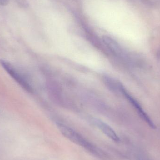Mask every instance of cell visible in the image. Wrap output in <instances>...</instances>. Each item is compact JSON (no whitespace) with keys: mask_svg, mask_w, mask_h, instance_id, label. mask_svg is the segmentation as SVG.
I'll return each mask as SVG.
<instances>
[{"mask_svg":"<svg viewBox=\"0 0 160 160\" xmlns=\"http://www.w3.org/2000/svg\"><path fill=\"white\" fill-rule=\"evenodd\" d=\"M57 127L62 134L74 143L82 147L96 156H101L102 153L98 148L71 128L62 124H58Z\"/></svg>","mask_w":160,"mask_h":160,"instance_id":"6da1fadb","label":"cell"},{"mask_svg":"<svg viewBox=\"0 0 160 160\" xmlns=\"http://www.w3.org/2000/svg\"><path fill=\"white\" fill-rule=\"evenodd\" d=\"M0 64L8 75L22 88L29 92L32 91V88L27 79L12 64L3 60H0Z\"/></svg>","mask_w":160,"mask_h":160,"instance_id":"7a4b0ae2","label":"cell"},{"mask_svg":"<svg viewBox=\"0 0 160 160\" xmlns=\"http://www.w3.org/2000/svg\"><path fill=\"white\" fill-rule=\"evenodd\" d=\"M118 90L125 96V97L127 98V99L128 101L131 103L134 109L137 111V113L139 114L140 117L145 121L146 122L147 124L152 129H156V125L154 124L152 119L148 116L146 112H145L142 107L141 106V104L139 103L138 101L131 96L126 89L124 88V87L122 85L118 83Z\"/></svg>","mask_w":160,"mask_h":160,"instance_id":"3957f363","label":"cell"},{"mask_svg":"<svg viewBox=\"0 0 160 160\" xmlns=\"http://www.w3.org/2000/svg\"><path fill=\"white\" fill-rule=\"evenodd\" d=\"M93 122L96 126L109 138L115 142H118L120 141L119 137L115 132L109 125L98 119H94Z\"/></svg>","mask_w":160,"mask_h":160,"instance_id":"277c9868","label":"cell"},{"mask_svg":"<svg viewBox=\"0 0 160 160\" xmlns=\"http://www.w3.org/2000/svg\"><path fill=\"white\" fill-rule=\"evenodd\" d=\"M9 2V0H0V5L5 6L7 5Z\"/></svg>","mask_w":160,"mask_h":160,"instance_id":"5b68a950","label":"cell"}]
</instances>
